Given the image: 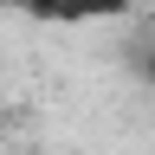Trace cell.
I'll use <instances>...</instances> for the list:
<instances>
[{"label": "cell", "instance_id": "277c9868", "mask_svg": "<svg viewBox=\"0 0 155 155\" xmlns=\"http://www.w3.org/2000/svg\"><path fill=\"white\" fill-rule=\"evenodd\" d=\"M19 155H39V149H19Z\"/></svg>", "mask_w": 155, "mask_h": 155}, {"label": "cell", "instance_id": "3957f363", "mask_svg": "<svg viewBox=\"0 0 155 155\" xmlns=\"http://www.w3.org/2000/svg\"><path fill=\"white\" fill-rule=\"evenodd\" d=\"M26 7V19H39V26H65V0H19Z\"/></svg>", "mask_w": 155, "mask_h": 155}, {"label": "cell", "instance_id": "7a4b0ae2", "mask_svg": "<svg viewBox=\"0 0 155 155\" xmlns=\"http://www.w3.org/2000/svg\"><path fill=\"white\" fill-rule=\"evenodd\" d=\"M129 78H136V84H149V91H155V32H149L142 45L129 52Z\"/></svg>", "mask_w": 155, "mask_h": 155}, {"label": "cell", "instance_id": "6da1fadb", "mask_svg": "<svg viewBox=\"0 0 155 155\" xmlns=\"http://www.w3.org/2000/svg\"><path fill=\"white\" fill-rule=\"evenodd\" d=\"M136 0H65V26H84V19H123Z\"/></svg>", "mask_w": 155, "mask_h": 155}]
</instances>
